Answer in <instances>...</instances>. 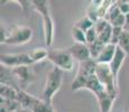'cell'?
Masks as SVG:
<instances>
[{"mask_svg": "<svg viewBox=\"0 0 129 112\" xmlns=\"http://www.w3.org/2000/svg\"><path fill=\"white\" fill-rule=\"evenodd\" d=\"M123 29L122 28H119V27H112V35H111V41L110 44H113L117 46L119 43V39L121 37V34H122Z\"/></svg>", "mask_w": 129, "mask_h": 112, "instance_id": "cb8c5ba5", "label": "cell"}, {"mask_svg": "<svg viewBox=\"0 0 129 112\" xmlns=\"http://www.w3.org/2000/svg\"><path fill=\"white\" fill-rule=\"evenodd\" d=\"M18 90L8 85H0V99L5 100H17Z\"/></svg>", "mask_w": 129, "mask_h": 112, "instance_id": "2e32d148", "label": "cell"}, {"mask_svg": "<svg viewBox=\"0 0 129 112\" xmlns=\"http://www.w3.org/2000/svg\"><path fill=\"white\" fill-rule=\"evenodd\" d=\"M15 76H16L17 83H18L19 90L26 91V89L35 81L36 74L31 66H20L12 68Z\"/></svg>", "mask_w": 129, "mask_h": 112, "instance_id": "ba28073f", "label": "cell"}, {"mask_svg": "<svg viewBox=\"0 0 129 112\" xmlns=\"http://www.w3.org/2000/svg\"><path fill=\"white\" fill-rule=\"evenodd\" d=\"M14 1H16L17 4H19V6L21 7V9H23V11L25 14H26L30 8H33L31 1H28V0H14Z\"/></svg>", "mask_w": 129, "mask_h": 112, "instance_id": "4316f807", "label": "cell"}, {"mask_svg": "<svg viewBox=\"0 0 129 112\" xmlns=\"http://www.w3.org/2000/svg\"><path fill=\"white\" fill-rule=\"evenodd\" d=\"M126 57H127V54L117 46V51H116L115 57H113L112 61H111L110 64H109V67H110V69H111V73L113 74V76H115V79L117 80V81H118L119 71H120L121 66H122L123 62H125V59H126Z\"/></svg>", "mask_w": 129, "mask_h": 112, "instance_id": "8fae6325", "label": "cell"}, {"mask_svg": "<svg viewBox=\"0 0 129 112\" xmlns=\"http://www.w3.org/2000/svg\"><path fill=\"white\" fill-rule=\"evenodd\" d=\"M21 106L17 100H5L0 99V112H15Z\"/></svg>", "mask_w": 129, "mask_h": 112, "instance_id": "9a60e30c", "label": "cell"}, {"mask_svg": "<svg viewBox=\"0 0 129 112\" xmlns=\"http://www.w3.org/2000/svg\"><path fill=\"white\" fill-rule=\"evenodd\" d=\"M111 35H112V26H111V25H109V26L107 27L102 33L99 34V41H101L105 45L110 44Z\"/></svg>", "mask_w": 129, "mask_h": 112, "instance_id": "7402d4cb", "label": "cell"}, {"mask_svg": "<svg viewBox=\"0 0 129 112\" xmlns=\"http://www.w3.org/2000/svg\"><path fill=\"white\" fill-rule=\"evenodd\" d=\"M30 56L28 53H16V54H1L0 55V65L10 68H16L20 66L33 65Z\"/></svg>", "mask_w": 129, "mask_h": 112, "instance_id": "52a82bcc", "label": "cell"}, {"mask_svg": "<svg viewBox=\"0 0 129 112\" xmlns=\"http://www.w3.org/2000/svg\"><path fill=\"white\" fill-rule=\"evenodd\" d=\"M15 112H31V111L30 110H27V109H24V108H20L19 110L15 111Z\"/></svg>", "mask_w": 129, "mask_h": 112, "instance_id": "f1b7e54d", "label": "cell"}, {"mask_svg": "<svg viewBox=\"0 0 129 112\" xmlns=\"http://www.w3.org/2000/svg\"><path fill=\"white\" fill-rule=\"evenodd\" d=\"M109 22L108 20H106L105 18H101V19H99L98 21L94 24V28H95V30H96V33H98V36H99V34H101L103 30L107 28V27L109 26Z\"/></svg>", "mask_w": 129, "mask_h": 112, "instance_id": "d4e9b609", "label": "cell"}, {"mask_svg": "<svg viewBox=\"0 0 129 112\" xmlns=\"http://www.w3.org/2000/svg\"><path fill=\"white\" fill-rule=\"evenodd\" d=\"M51 2L48 0H33L31 6L36 12H38L43 18L44 38L47 46H52L54 39V20L51 15Z\"/></svg>", "mask_w": 129, "mask_h": 112, "instance_id": "7a4b0ae2", "label": "cell"}, {"mask_svg": "<svg viewBox=\"0 0 129 112\" xmlns=\"http://www.w3.org/2000/svg\"><path fill=\"white\" fill-rule=\"evenodd\" d=\"M116 51H117V46L113 44H107L105 45L103 49L101 51L99 57L95 59L96 64H107L109 65L110 62L112 61V58L115 57Z\"/></svg>", "mask_w": 129, "mask_h": 112, "instance_id": "7c38bea8", "label": "cell"}, {"mask_svg": "<svg viewBox=\"0 0 129 112\" xmlns=\"http://www.w3.org/2000/svg\"><path fill=\"white\" fill-rule=\"evenodd\" d=\"M85 37H86V44H92V43H94L95 41L99 39L98 33H96L94 26L92 27V28L89 29V30L85 31Z\"/></svg>", "mask_w": 129, "mask_h": 112, "instance_id": "603a6c76", "label": "cell"}, {"mask_svg": "<svg viewBox=\"0 0 129 112\" xmlns=\"http://www.w3.org/2000/svg\"><path fill=\"white\" fill-rule=\"evenodd\" d=\"M47 59L63 72H70L73 69L74 58L68 48H49Z\"/></svg>", "mask_w": 129, "mask_h": 112, "instance_id": "277c9868", "label": "cell"}, {"mask_svg": "<svg viewBox=\"0 0 129 112\" xmlns=\"http://www.w3.org/2000/svg\"><path fill=\"white\" fill-rule=\"evenodd\" d=\"M73 26H75V27H78V28L82 29L83 31H86V30H89V29L92 28V27L94 26V22L85 16V17L80 18L79 20H76L75 22H74Z\"/></svg>", "mask_w": 129, "mask_h": 112, "instance_id": "ffe728a7", "label": "cell"}, {"mask_svg": "<svg viewBox=\"0 0 129 112\" xmlns=\"http://www.w3.org/2000/svg\"><path fill=\"white\" fill-rule=\"evenodd\" d=\"M95 69H96V62L93 61V59L79 64L76 75L71 83L72 91L76 92V91H80V90H83L88 80L95 74Z\"/></svg>", "mask_w": 129, "mask_h": 112, "instance_id": "5b68a950", "label": "cell"}, {"mask_svg": "<svg viewBox=\"0 0 129 112\" xmlns=\"http://www.w3.org/2000/svg\"><path fill=\"white\" fill-rule=\"evenodd\" d=\"M101 2H102V0H96V1L94 0V1H91L90 5H89V7H88V9H86V17H88L89 19H91L94 24L100 19L99 12H98V8L101 5Z\"/></svg>", "mask_w": 129, "mask_h": 112, "instance_id": "5bb4252c", "label": "cell"}, {"mask_svg": "<svg viewBox=\"0 0 129 112\" xmlns=\"http://www.w3.org/2000/svg\"><path fill=\"white\" fill-rule=\"evenodd\" d=\"M27 110H30L31 112H56L54 110L53 105H49L43 99H38L35 96H34L33 101Z\"/></svg>", "mask_w": 129, "mask_h": 112, "instance_id": "4fadbf2b", "label": "cell"}, {"mask_svg": "<svg viewBox=\"0 0 129 112\" xmlns=\"http://www.w3.org/2000/svg\"><path fill=\"white\" fill-rule=\"evenodd\" d=\"M117 46L120 49H122L127 55H129V33H127V31H122Z\"/></svg>", "mask_w": 129, "mask_h": 112, "instance_id": "44dd1931", "label": "cell"}, {"mask_svg": "<svg viewBox=\"0 0 129 112\" xmlns=\"http://www.w3.org/2000/svg\"><path fill=\"white\" fill-rule=\"evenodd\" d=\"M72 38H73L74 43H80V44H86V37H85V31H83L82 29L78 28V27L73 26L72 27ZM88 45V44H86Z\"/></svg>", "mask_w": 129, "mask_h": 112, "instance_id": "d6986e66", "label": "cell"}, {"mask_svg": "<svg viewBox=\"0 0 129 112\" xmlns=\"http://www.w3.org/2000/svg\"><path fill=\"white\" fill-rule=\"evenodd\" d=\"M117 6L122 15L129 14V0H119L117 1Z\"/></svg>", "mask_w": 129, "mask_h": 112, "instance_id": "484cf974", "label": "cell"}, {"mask_svg": "<svg viewBox=\"0 0 129 112\" xmlns=\"http://www.w3.org/2000/svg\"><path fill=\"white\" fill-rule=\"evenodd\" d=\"M63 83V71L54 66L46 76V82L43 89V100L49 105H53V98L59 91Z\"/></svg>", "mask_w": 129, "mask_h": 112, "instance_id": "3957f363", "label": "cell"}, {"mask_svg": "<svg viewBox=\"0 0 129 112\" xmlns=\"http://www.w3.org/2000/svg\"><path fill=\"white\" fill-rule=\"evenodd\" d=\"M0 85H8L20 91L18 83H17L16 76L12 72V68L4 65H0Z\"/></svg>", "mask_w": 129, "mask_h": 112, "instance_id": "30bf717a", "label": "cell"}, {"mask_svg": "<svg viewBox=\"0 0 129 112\" xmlns=\"http://www.w3.org/2000/svg\"><path fill=\"white\" fill-rule=\"evenodd\" d=\"M88 47H89V51H90V54H91V58H92L93 61H95L99 57V55H100L103 47H105V44L98 39V41H95L92 44H88Z\"/></svg>", "mask_w": 129, "mask_h": 112, "instance_id": "ac0fdd59", "label": "cell"}, {"mask_svg": "<svg viewBox=\"0 0 129 112\" xmlns=\"http://www.w3.org/2000/svg\"><path fill=\"white\" fill-rule=\"evenodd\" d=\"M95 75L100 83L106 88V90L111 94L118 95V81L115 79L111 69L107 64H96Z\"/></svg>", "mask_w": 129, "mask_h": 112, "instance_id": "8992f818", "label": "cell"}, {"mask_svg": "<svg viewBox=\"0 0 129 112\" xmlns=\"http://www.w3.org/2000/svg\"><path fill=\"white\" fill-rule=\"evenodd\" d=\"M33 37V29L28 26L15 25L6 29L0 27V43L7 45H25L29 43Z\"/></svg>", "mask_w": 129, "mask_h": 112, "instance_id": "6da1fadb", "label": "cell"}, {"mask_svg": "<svg viewBox=\"0 0 129 112\" xmlns=\"http://www.w3.org/2000/svg\"><path fill=\"white\" fill-rule=\"evenodd\" d=\"M29 56H30L33 63H38L48 57V49L44 48V47H39V48H34L31 52H29Z\"/></svg>", "mask_w": 129, "mask_h": 112, "instance_id": "e0dca14e", "label": "cell"}, {"mask_svg": "<svg viewBox=\"0 0 129 112\" xmlns=\"http://www.w3.org/2000/svg\"><path fill=\"white\" fill-rule=\"evenodd\" d=\"M123 31L129 33V14L126 15V21H125V26H123Z\"/></svg>", "mask_w": 129, "mask_h": 112, "instance_id": "83f0119b", "label": "cell"}, {"mask_svg": "<svg viewBox=\"0 0 129 112\" xmlns=\"http://www.w3.org/2000/svg\"><path fill=\"white\" fill-rule=\"evenodd\" d=\"M70 51L71 55L75 61L79 63H84V62L91 61V54L89 51V47L86 44H80V43H73L70 47H68Z\"/></svg>", "mask_w": 129, "mask_h": 112, "instance_id": "9c48e42d", "label": "cell"}]
</instances>
